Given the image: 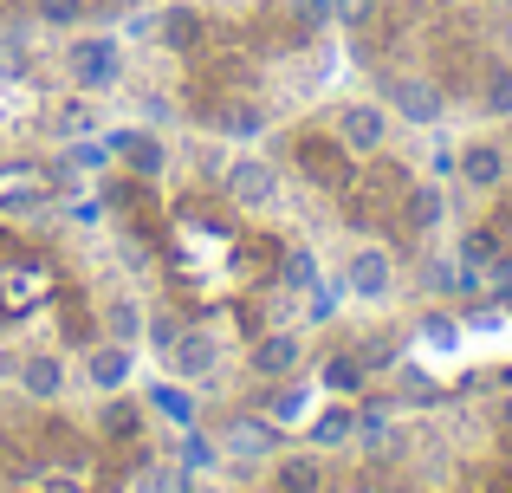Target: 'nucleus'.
<instances>
[{
	"label": "nucleus",
	"instance_id": "9",
	"mask_svg": "<svg viewBox=\"0 0 512 493\" xmlns=\"http://www.w3.org/2000/svg\"><path fill=\"white\" fill-rule=\"evenodd\" d=\"M227 195H234L240 208H266L273 202V169L266 163H234L227 169Z\"/></svg>",
	"mask_w": 512,
	"mask_h": 493
},
{
	"label": "nucleus",
	"instance_id": "26",
	"mask_svg": "<svg viewBox=\"0 0 512 493\" xmlns=\"http://www.w3.org/2000/svg\"><path fill=\"white\" fill-rule=\"evenodd\" d=\"M331 20V0H299V26H325Z\"/></svg>",
	"mask_w": 512,
	"mask_h": 493
},
{
	"label": "nucleus",
	"instance_id": "17",
	"mask_svg": "<svg viewBox=\"0 0 512 493\" xmlns=\"http://www.w3.org/2000/svg\"><path fill=\"white\" fill-rule=\"evenodd\" d=\"M234 448L240 455H266L273 448V422H234Z\"/></svg>",
	"mask_w": 512,
	"mask_h": 493
},
{
	"label": "nucleus",
	"instance_id": "4",
	"mask_svg": "<svg viewBox=\"0 0 512 493\" xmlns=\"http://www.w3.org/2000/svg\"><path fill=\"white\" fill-rule=\"evenodd\" d=\"M338 137L350 143V150H383V137H389V111L383 104H344V117H338Z\"/></svg>",
	"mask_w": 512,
	"mask_h": 493
},
{
	"label": "nucleus",
	"instance_id": "21",
	"mask_svg": "<svg viewBox=\"0 0 512 493\" xmlns=\"http://www.w3.org/2000/svg\"><path fill=\"white\" fill-rule=\"evenodd\" d=\"M78 13H85V0H39V20L46 26H72Z\"/></svg>",
	"mask_w": 512,
	"mask_h": 493
},
{
	"label": "nucleus",
	"instance_id": "8",
	"mask_svg": "<svg viewBox=\"0 0 512 493\" xmlns=\"http://www.w3.org/2000/svg\"><path fill=\"white\" fill-rule=\"evenodd\" d=\"M130 370H137V357H130V344H98V351H91L85 357V377L91 383H98V390L104 396H111V390H124V383H130Z\"/></svg>",
	"mask_w": 512,
	"mask_h": 493
},
{
	"label": "nucleus",
	"instance_id": "22",
	"mask_svg": "<svg viewBox=\"0 0 512 493\" xmlns=\"http://www.w3.org/2000/svg\"><path fill=\"white\" fill-rule=\"evenodd\" d=\"M487 111H493V117H512V72H493V85H487Z\"/></svg>",
	"mask_w": 512,
	"mask_h": 493
},
{
	"label": "nucleus",
	"instance_id": "16",
	"mask_svg": "<svg viewBox=\"0 0 512 493\" xmlns=\"http://www.w3.org/2000/svg\"><path fill=\"white\" fill-rule=\"evenodd\" d=\"M279 487H286V493H312V487H318V455L279 461Z\"/></svg>",
	"mask_w": 512,
	"mask_h": 493
},
{
	"label": "nucleus",
	"instance_id": "1",
	"mask_svg": "<svg viewBox=\"0 0 512 493\" xmlns=\"http://www.w3.org/2000/svg\"><path fill=\"white\" fill-rule=\"evenodd\" d=\"M389 111L402 117V124H415V130H428V124H441V111H448V98H441L428 78H389Z\"/></svg>",
	"mask_w": 512,
	"mask_h": 493
},
{
	"label": "nucleus",
	"instance_id": "7",
	"mask_svg": "<svg viewBox=\"0 0 512 493\" xmlns=\"http://www.w3.org/2000/svg\"><path fill=\"white\" fill-rule=\"evenodd\" d=\"M299 357H305L299 331H266V338L253 344V370H260V377H292Z\"/></svg>",
	"mask_w": 512,
	"mask_h": 493
},
{
	"label": "nucleus",
	"instance_id": "14",
	"mask_svg": "<svg viewBox=\"0 0 512 493\" xmlns=\"http://www.w3.org/2000/svg\"><path fill=\"white\" fill-rule=\"evenodd\" d=\"M350 435H357V416H350V409H325V416L312 422V442L318 448H338V442H350Z\"/></svg>",
	"mask_w": 512,
	"mask_h": 493
},
{
	"label": "nucleus",
	"instance_id": "15",
	"mask_svg": "<svg viewBox=\"0 0 512 493\" xmlns=\"http://www.w3.org/2000/svg\"><path fill=\"white\" fill-rule=\"evenodd\" d=\"M201 39V13L195 7H169L163 13V46H195Z\"/></svg>",
	"mask_w": 512,
	"mask_h": 493
},
{
	"label": "nucleus",
	"instance_id": "2",
	"mask_svg": "<svg viewBox=\"0 0 512 493\" xmlns=\"http://www.w3.org/2000/svg\"><path fill=\"white\" fill-rule=\"evenodd\" d=\"M65 72H72L85 91H111L117 85V39H78L72 59H65Z\"/></svg>",
	"mask_w": 512,
	"mask_h": 493
},
{
	"label": "nucleus",
	"instance_id": "3",
	"mask_svg": "<svg viewBox=\"0 0 512 493\" xmlns=\"http://www.w3.org/2000/svg\"><path fill=\"white\" fill-rule=\"evenodd\" d=\"M344 286L357 292V299H383L389 286H396V260H389L383 247H357L344 266Z\"/></svg>",
	"mask_w": 512,
	"mask_h": 493
},
{
	"label": "nucleus",
	"instance_id": "19",
	"mask_svg": "<svg viewBox=\"0 0 512 493\" xmlns=\"http://www.w3.org/2000/svg\"><path fill=\"white\" fill-rule=\"evenodd\" d=\"M150 403H156V409H163V416H169V422H188V416H195V403H188V396H182V390H169V383H156V390H150Z\"/></svg>",
	"mask_w": 512,
	"mask_h": 493
},
{
	"label": "nucleus",
	"instance_id": "12",
	"mask_svg": "<svg viewBox=\"0 0 512 493\" xmlns=\"http://www.w3.org/2000/svg\"><path fill=\"white\" fill-rule=\"evenodd\" d=\"M402 221H409L415 234H428V228H441V189H409V202H402Z\"/></svg>",
	"mask_w": 512,
	"mask_h": 493
},
{
	"label": "nucleus",
	"instance_id": "11",
	"mask_svg": "<svg viewBox=\"0 0 512 493\" xmlns=\"http://www.w3.org/2000/svg\"><path fill=\"white\" fill-rule=\"evenodd\" d=\"M104 331H111L117 344H137V338H143V305L130 299V292H124V299H111V312H104Z\"/></svg>",
	"mask_w": 512,
	"mask_h": 493
},
{
	"label": "nucleus",
	"instance_id": "23",
	"mask_svg": "<svg viewBox=\"0 0 512 493\" xmlns=\"http://www.w3.org/2000/svg\"><path fill=\"white\" fill-rule=\"evenodd\" d=\"M104 429L130 435V429H137V409H130V403H111V409H104Z\"/></svg>",
	"mask_w": 512,
	"mask_h": 493
},
{
	"label": "nucleus",
	"instance_id": "13",
	"mask_svg": "<svg viewBox=\"0 0 512 493\" xmlns=\"http://www.w3.org/2000/svg\"><path fill=\"white\" fill-rule=\"evenodd\" d=\"M130 487H137V493H188V468H163V461H143Z\"/></svg>",
	"mask_w": 512,
	"mask_h": 493
},
{
	"label": "nucleus",
	"instance_id": "24",
	"mask_svg": "<svg viewBox=\"0 0 512 493\" xmlns=\"http://www.w3.org/2000/svg\"><path fill=\"white\" fill-rule=\"evenodd\" d=\"M221 130H234V137H253V130H260V111H247V104H240V111H227Z\"/></svg>",
	"mask_w": 512,
	"mask_h": 493
},
{
	"label": "nucleus",
	"instance_id": "28",
	"mask_svg": "<svg viewBox=\"0 0 512 493\" xmlns=\"http://www.w3.org/2000/svg\"><path fill=\"white\" fill-rule=\"evenodd\" d=\"M493 422H500V429L512 435V396H500V409H493Z\"/></svg>",
	"mask_w": 512,
	"mask_h": 493
},
{
	"label": "nucleus",
	"instance_id": "25",
	"mask_svg": "<svg viewBox=\"0 0 512 493\" xmlns=\"http://www.w3.org/2000/svg\"><path fill=\"white\" fill-rule=\"evenodd\" d=\"M422 331H428V338H435V344H454V338H461V325H454V318H441V312H435V318H428V325H422Z\"/></svg>",
	"mask_w": 512,
	"mask_h": 493
},
{
	"label": "nucleus",
	"instance_id": "10",
	"mask_svg": "<svg viewBox=\"0 0 512 493\" xmlns=\"http://www.w3.org/2000/svg\"><path fill=\"white\" fill-rule=\"evenodd\" d=\"M20 383H26V396L52 403V396L65 390V364H59V357H26V364H20Z\"/></svg>",
	"mask_w": 512,
	"mask_h": 493
},
{
	"label": "nucleus",
	"instance_id": "20",
	"mask_svg": "<svg viewBox=\"0 0 512 493\" xmlns=\"http://www.w3.org/2000/svg\"><path fill=\"white\" fill-rule=\"evenodd\" d=\"M370 13H376V0H331V20L338 26H370Z\"/></svg>",
	"mask_w": 512,
	"mask_h": 493
},
{
	"label": "nucleus",
	"instance_id": "6",
	"mask_svg": "<svg viewBox=\"0 0 512 493\" xmlns=\"http://www.w3.org/2000/svg\"><path fill=\"white\" fill-rule=\"evenodd\" d=\"M214 357H221V344H214V331H175V344H169V364H175V377H208L214 370Z\"/></svg>",
	"mask_w": 512,
	"mask_h": 493
},
{
	"label": "nucleus",
	"instance_id": "27",
	"mask_svg": "<svg viewBox=\"0 0 512 493\" xmlns=\"http://www.w3.org/2000/svg\"><path fill=\"white\" fill-rule=\"evenodd\" d=\"M286 273H292V286H312V253H292Z\"/></svg>",
	"mask_w": 512,
	"mask_h": 493
},
{
	"label": "nucleus",
	"instance_id": "5",
	"mask_svg": "<svg viewBox=\"0 0 512 493\" xmlns=\"http://www.w3.org/2000/svg\"><path fill=\"white\" fill-rule=\"evenodd\" d=\"M454 169H461L467 189L487 195V189H500V182H506V150H500V143H467V150L454 156Z\"/></svg>",
	"mask_w": 512,
	"mask_h": 493
},
{
	"label": "nucleus",
	"instance_id": "18",
	"mask_svg": "<svg viewBox=\"0 0 512 493\" xmlns=\"http://www.w3.org/2000/svg\"><path fill=\"white\" fill-rule=\"evenodd\" d=\"M325 383H331V390H357V383H363V357H331V364H325Z\"/></svg>",
	"mask_w": 512,
	"mask_h": 493
}]
</instances>
